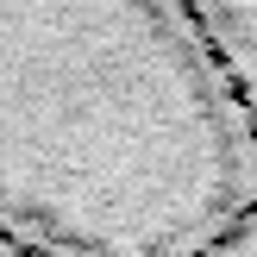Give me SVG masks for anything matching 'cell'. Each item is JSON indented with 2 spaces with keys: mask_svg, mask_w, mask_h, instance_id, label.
I'll list each match as a JSON object with an SVG mask.
<instances>
[{
  "mask_svg": "<svg viewBox=\"0 0 257 257\" xmlns=\"http://www.w3.org/2000/svg\"><path fill=\"white\" fill-rule=\"evenodd\" d=\"M201 257H257V207H251V213H238L232 232H220Z\"/></svg>",
  "mask_w": 257,
  "mask_h": 257,
  "instance_id": "obj_3",
  "label": "cell"
},
{
  "mask_svg": "<svg viewBox=\"0 0 257 257\" xmlns=\"http://www.w3.org/2000/svg\"><path fill=\"white\" fill-rule=\"evenodd\" d=\"M257 207V132L182 0H0V238L25 257H201Z\"/></svg>",
  "mask_w": 257,
  "mask_h": 257,
  "instance_id": "obj_1",
  "label": "cell"
},
{
  "mask_svg": "<svg viewBox=\"0 0 257 257\" xmlns=\"http://www.w3.org/2000/svg\"><path fill=\"white\" fill-rule=\"evenodd\" d=\"M182 7L195 13L201 38L213 44V57H220L226 82L257 132V0H182Z\"/></svg>",
  "mask_w": 257,
  "mask_h": 257,
  "instance_id": "obj_2",
  "label": "cell"
}]
</instances>
